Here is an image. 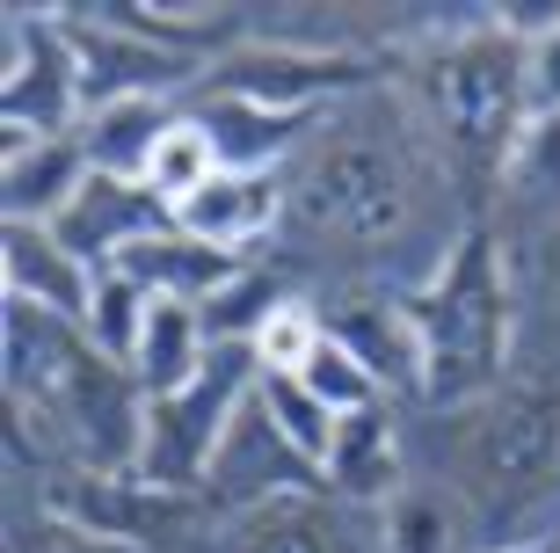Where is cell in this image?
I'll use <instances>...</instances> for the list:
<instances>
[{
	"instance_id": "obj_4",
	"label": "cell",
	"mask_w": 560,
	"mask_h": 553,
	"mask_svg": "<svg viewBox=\"0 0 560 553\" xmlns=\"http://www.w3.org/2000/svg\"><path fill=\"white\" fill-rule=\"evenodd\" d=\"M262 387V357L255 343H211L205 371L189 379L183 393H167L145 408V445H139V481L153 488H175V495H205V473L226 445L233 415L248 408V393Z\"/></svg>"
},
{
	"instance_id": "obj_15",
	"label": "cell",
	"mask_w": 560,
	"mask_h": 553,
	"mask_svg": "<svg viewBox=\"0 0 560 553\" xmlns=\"http://www.w3.org/2000/svg\"><path fill=\"white\" fill-rule=\"evenodd\" d=\"M88 175L95 168H88L81 139H37L8 153V226H59Z\"/></svg>"
},
{
	"instance_id": "obj_26",
	"label": "cell",
	"mask_w": 560,
	"mask_h": 553,
	"mask_svg": "<svg viewBox=\"0 0 560 553\" xmlns=\"http://www.w3.org/2000/svg\"><path fill=\"white\" fill-rule=\"evenodd\" d=\"M532 103H539V117H560V37L532 51Z\"/></svg>"
},
{
	"instance_id": "obj_11",
	"label": "cell",
	"mask_w": 560,
	"mask_h": 553,
	"mask_svg": "<svg viewBox=\"0 0 560 553\" xmlns=\"http://www.w3.org/2000/svg\"><path fill=\"white\" fill-rule=\"evenodd\" d=\"M0 285L22 307H44V313H59V321H73V329H88L95 269L51 226H0Z\"/></svg>"
},
{
	"instance_id": "obj_3",
	"label": "cell",
	"mask_w": 560,
	"mask_h": 553,
	"mask_svg": "<svg viewBox=\"0 0 560 553\" xmlns=\"http://www.w3.org/2000/svg\"><path fill=\"white\" fill-rule=\"evenodd\" d=\"M532 103V51L502 37L495 15L458 22L436 44V139L458 168H510Z\"/></svg>"
},
{
	"instance_id": "obj_20",
	"label": "cell",
	"mask_w": 560,
	"mask_h": 553,
	"mask_svg": "<svg viewBox=\"0 0 560 553\" xmlns=\"http://www.w3.org/2000/svg\"><path fill=\"white\" fill-rule=\"evenodd\" d=\"M145 307H153V291L131 285L125 269H95V307H88V343L131 365V349H139V329H145Z\"/></svg>"
},
{
	"instance_id": "obj_12",
	"label": "cell",
	"mask_w": 560,
	"mask_h": 553,
	"mask_svg": "<svg viewBox=\"0 0 560 553\" xmlns=\"http://www.w3.org/2000/svg\"><path fill=\"white\" fill-rule=\"evenodd\" d=\"M109 269H125L131 285H145L153 299H189V307H205L211 291H226L248 263L226 255V247L189 241V233H175V226H161V233H145L139 247H125Z\"/></svg>"
},
{
	"instance_id": "obj_18",
	"label": "cell",
	"mask_w": 560,
	"mask_h": 553,
	"mask_svg": "<svg viewBox=\"0 0 560 553\" xmlns=\"http://www.w3.org/2000/svg\"><path fill=\"white\" fill-rule=\"evenodd\" d=\"M284 299H299L284 269H277V263H248L226 291H211L197 313H205V335H211V343H255V335H262V321H270Z\"/></svg>"
},
{
	"instance_id": "obj_24",
	"label": "cell",
	"mask_w": 560,
	"mask_h": 553,
	"mask_svg": "<svg viewBox=\"0 0 560 553\" xmlns=\"http://www.w3.org/2000/svg\"><path fill=\"white\" fill-rule=\"evenodd\" d=\"M320 307L313 299H284V307L262 321V335H255V357H262V371H299L320 349Z\"/></svg>"
},
{
	"instance_id": "obj_7",
	"label": "cell",
	"mask_w": 560,
	"mask_h": 553,
	"mask_svg": "<svg viewBox=\"0 0 560 553\" xmlns=\"http://www.w3.org/2000/svg\"><path fill=\"white\" fill-rule=\"evenodd\" d=\"M284 211H291L284 168H277V175H255V168H219L197 197H183V205H175V233H189V241L226 247V255L255 263V241H270Z\"/></svg>"
},
{
	"instance_id": "obj_9",
	"label": "cell",
	"mask_w": 560,
	"mask_h": 553,
	"mask_svg": "<svg viewBox=\"0 0 560 553\" xmlns=\"http://www.w3.org/2000/svg\"><path fill=\"white\" fill-rule=\"evenodd\" d=\"M320 481H328V495L350 503V510H386V503L408 488V430H400V415L386 408V401L364 408V415H342Z\"/></svg>"
},
{
	"instance_id": "obj_1",
	"label": "cell",
	"mask_w": 560,
	"mask_h": 553,
	"mask_svg": "<svg viewBox=\"0 0 560 553\" xmlns=\"http://www.w3.org/2000/svg\"><path fill=\"white\" fill-rule=\"evenodd\" d=\"M422 329V408L458 415L502 393V357L517 335V307H510V269L488 226L458 233L452 263L436 269V285L408 299Z\"/></svg>"
},
{
	"instance_id": "obj_22",
	"label": "cell",
	"mask_w": 560,
	"mask_h": 553,
	"mask_svg": "<svg viewBox=\"0 0 560 553\" xmlns=\"http://www.w3.org/2000/svg\"><path fill=\"white\" fill-rule=\"evenodd\" d=\"M299 379H306V393L335 415V423H342V415L378 408V379H372L364 365H357V357H350L342 343H335V335H320V349H313L306 365H299Z\"/></svg>"
},
{
	"instance_id": "obj_27",
	"label": "cell",
	"mask_w": 560,
	"mask_h": 553,
	"mask_svg": "<svg viewBox=\"0 0 560 553\" xmlns=\"http://www.w3.org/2000/svg\"><path fill=\"white\" fill-rule=\"evenodd\" d=\"M480 553H560V532L553 539H517V546H480Z\"/></svg>"
},
{
	"instance_id": "obj_17",
	"label": "cell",
	"mask_w": 560,
	"mask_h": 553,
	"mask_svg": "<svg viewBox=\"0 0 560 553\" xmlns=\"http://www.w3.org/2000/svg\"><path fill=\"white\" fill-rule=\"evenodd\" d=\"M474 517H466V503H458L444 481H430V488H408L378 510V546L386 553H474Z\"/></svg>"
},
{
	"instance_id": "obj_19",
	"label": "cell",
	"mask_w": 560,
	"mask_h": 553,
	"mask_svg": "<svg viewBox=\"0 0 560 553\" xmlns=\"http://www.w3.org/2000/svg\"><path fill=\"white\" fill-rule=\"evenodd\" d=\"M219 146H211V131L197 117H175L161 131V146H153V161H145V189H153V197H161L167 211L183 205V197H197V189L211 183V175H219Z\"/></svg>"
},
{
	"instance_id": "obj_23",
	"label": "cell",
	"mask_w": 560,
	"mask_h": 553,
	"mask_svg": "<svg viewBox=\"0 0 560 553\" xmlns=\"http://www.w3.org/2000/svg\"><path fill=\"white\" fill-rule=\"evenodd\" d=\"M502 175L517 183V197L560 211V117H539V110H532V124H524V139L510 146V168H502Z\"/></svg>"
},
{
	"instance_id": "obj_10",
	"label": "cell",
	"mask_w": 560,
	"mask_h": 553,
	"mask_svg": "<svg viewBox=\"0 0 560 553\" xmlns=\"http://www.w3.org/2000/svg\"><path fill=\"white\" fill-rule=\"evenodd\" d=\"M161 226H175V211L153 197L145 183H117V175H88L81 197L66 205V219L51 226L73 255H81L88 269H109L125 247H139L145 233H161Z\"/></svg>"
},
{
	"instance_id": "obj_14",
	"label": "cell",
	"mask_w": 560,
	"mask_h": 553,
	"mask_svg": "<svg viewBox=\"0 0 560 553\" xmlns=\"http://www.w3.org/2000/svg\"><path fill=\"white\" fill-rule=\"evenodd\" d=\"M211 357V335H205V313L189 299H153L145 307V329H139V349H131V379L145 387V401H167L183 393Z\"/></svg>"
},
{
	"instance_id": "obj_8",
	"label": "cell",
	"mask_w": 560,
	"mask_h": 553,
	"mask_svg": "<svg viewBox=\"0 0 560 553\" xmlns=\"http://www.w3.org/2000/svg\"><path fill=\"white\" fill-rule=\"evenodd\" d=\"M320 329L372 371L378 393H416L422 401V329H416V313H408V299H394V291H357V299L320 313Z\"/></svg>"
},
{
	"instance_id": "obj_13",
	"label": "cell",
	"mask_w": 560,
	"mask_h": 553,
	"mask_svg": "<svg viewBox=\"0 0 560 553\" xmlns=\"http://www.w3.org/2000/svg\"><path fill=\"white\" fill-rule=\"evenodd\" d=\"M189 117L211 131L219 161L226 168H255V175H277V168L306 146L313 117H284V110H255V103H233V95H197Z\"/></svg>"
},
{
	"instance_id": "obj_2",
	"label": "cell",
	"mask_w": 560,
	"mask_h": 553,
	"mask_svg": "<svg viewBox=\"0 0 560 553\" xmlns=\"http://www.w3.org/2000/svg\"><path fill=\"white\" fill-rule=\"evenodd\" d=\"M291 211L328 247L386 255L394 241H408L416 233V168H408L400 131H335V139H320L299 168V183H291Z\"/></svg>"
},
{
	"instance_id": "obj_21",
	"label": "cell",
	"mask_w": 560,
	"mask_h": 553,
	"mask_svg": "<svg viewBox=\"0 0 560 553\" xmlns=\"http://www.w3.org/2000/svg\"><path fill=\"white\" fill-rule=\"evenodd\" d=\"M255 393H262V408H270L277 430L306 451L313 466H328V451H335V415L306 393V379H299V371H262V387H255Z\"/></svg>"
},
{
	"instance_id": "obj_5",
	"label": "cell",
	"mask_w": 560,
	"mask_h": 553,
	"mask_svg": "<svg viewBox=\"0 0 560 553\" xmlns=\"http://www.w3.org/2000/svg\"><path fill=\"white\" fill-rule=\"evenodd\" d=\"M0 110L22 139H73L88 117L66 15H0Z\"/></svg>"
},
{
	"instance_id": "obj_16",
	"label": "cell",
	"mask_w": 560,
	"mask_h": 553,
	"mask_svg": "<svg viewBox=\"0 0 560 553\" xmlns=\"http://www.w3.org/2000/svg\"><path fill=\"white\" fill-rule=\"evenodd\" d=\"M175 124V110L167 103H103L81 117V153L95 175H117V183H145V161H153V146H161V131Z\"/></svg>"
},
{
	"instance_id": "obj_6",
	"label": "cell",
	"mask_w": 560,
	"mask_h": 553,
	"mask_svg": "<svg viewBox=\"0 0 560 553\" xmlns=\"http://www.w3.org/2000/svg\"><path fill=\"white\" fill-rule=\"evenodd\" d=\"M313 481H320L313 459L270 423L262 393H248V408L233 415L226 445H219V459H211V473H205V503L219 517H248V510H262V503H277V495H306Z\"/></svg>"
},
{
	"instance_id": "obj_25",
	"label": "cell",
	"mask_w": 560,
	"mask_h": 553,
	"mask_svg": "<svg viewBox=\"0 0 560 553\" xmlns=\"http://www.w3.org/2000/svg\"><path fill=\"white\" fill-rule=\"evenodd\" d=\"M15 553H131V546H117V539H95V532H81V525H66V517L44 510L30 532H15Z\"/></svg>"
}]
</instances>
